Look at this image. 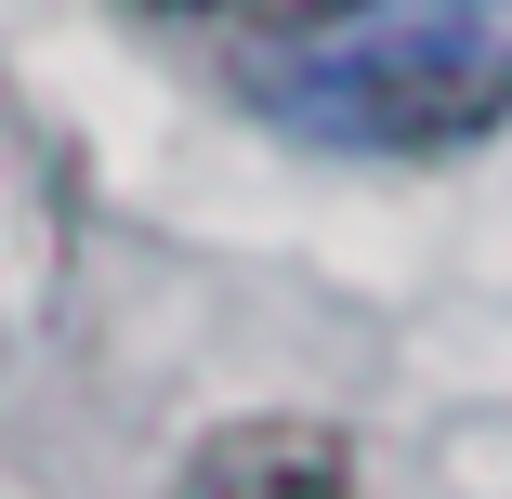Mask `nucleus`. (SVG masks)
Masks as SVG:
<instances>
[{
    "mask_svg": "<svg viewBox=\"0 0 512 499\" xmlns=\"http://www.w3.org/2000/svg\"><path fill=\"white\" fill-rule=\"evenodd\" d=\"M250 106L342 158H460L512 132V0H368L289 40Z\"/></svg>",
    "mask_w": 512,
    "mask_h": 499,
    "instance_id": "f257e3e1",
    "label": "nucleus"
},
{
    "mask_svg": "<svg viewBox=\"0 0 512 499\" xmlns=\"http://www.w3.org/2000/svg\"><path fill=\"white\" fill-rule=\"evenodd\" d=\"M184 499H355V447L329 421L263 408V421H224L211 447L184 460Z\"/></svg>",
    "mask_w": 512,
    "mask_h": 499,
    "instance_id": "f03ea898",
    "label": "nucleus"
},
{
    "mask_svg": "<svg viewBox=\"0 0 512 499\" xmlns=\"http://www.w3.org/2000/svg\"><path fill=\"white\" fill-rule=\"evenodd\" d=\"M158 14H224V0H158Z\"/></svg>",
    "mask_w": 512,
    "mask_h": 499,
    "instance_id": "7ed1b4c3",
    "label": "nucleus"
}]
</instances>
